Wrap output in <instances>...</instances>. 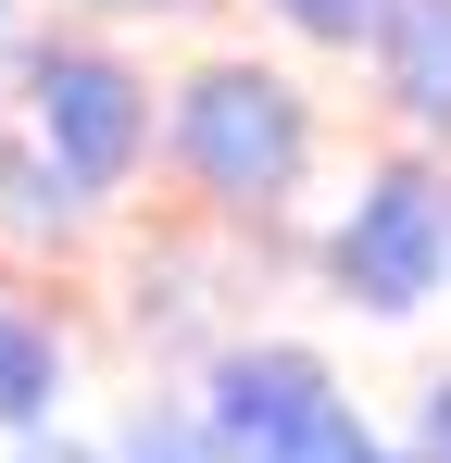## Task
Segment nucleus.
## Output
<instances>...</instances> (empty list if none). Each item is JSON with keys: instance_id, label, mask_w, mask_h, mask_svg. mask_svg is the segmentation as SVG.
I'll return each mask as SVG.
<instances>
[{"instance_id": "1", "label": "nucleus", "mask_w": 451, "mask_h": 463, "mask_svg": "<svg viewBox=\"0 0 451 463\" xmlns=\"http://www.w3.org/2000/svg\"><path fill=\"white\" fill-rule=\"evenodd\" d=\"M188 163L214 175L226 201H264L301 175V100L276 76H201L188 88Z\"/></svg>"}, {"instance_id": "2", "label": "nucleus", "mask_w": 451, "mask_h": 463, "mask_svg": "<svg viewBox=\"0 0 451 463\" xmlns=\"http://www.w3.org/2000/svg\"><path fill=\"white\" fill-rule=\"evenodd\" d=\"M439 263H451V201L427 175H389L364 213H351V238H339V276H351V301H376V313H414L439 288Z\"/></svg>"}, {"instance_id": "3", "label": "nucleus", "mask_w": 451, "mask_h": 463, "mask_svg": "<svg viewBox=\"0 0 451 463\" xmlns=\"http://www.w3.org/2000/svg\"><path fill=\"white\" fill-rule=\"evenodd\" d=\"M38 126H51V151H63L88 188H113V175L139 163V138H150L139 88L113 76L101 51H51V63H38Z\"/></svg>"}, {"instance_id": "10", "label": "nucleus", "mask_w": 451, "mask_h": 463, "mask_svg": "<svg viewBox=\"0 0 451 463\" xmlns=\"http://www.w3.org/2000/svg\"><path fill=\"white\" fill-rule=\"evenodd\" d=\"M301 25H326V38H351V25H376V0H289Z\"/></svg>"}, {"instance_id": "5", "label": "nucleus", "mask_w": 451, "mask_h": 463, "mask_svg": "<svg viewBox=\"0 0 451 463\" xmlns=\"http://www.w3.org/2000/svg\"><path fill=\"white\" fill-rule=\"evenodd\" d=\"M401 88H414V113H451V0L401 13Z\"/></svg>"}, {"instance_id": "7", "label": "nucleus", "mask_w": 451, "mask_h": 463, "mask_svg": "<svg viewBox=\"0 0 451 463\" xmlns=\"http://www.w3.org/2000/svg\"><path fill=\"white\" fill-rule=\"evenodd\" d=\"M38 401H51V338L0 313V413H38Z\"/></svg>"}, {"instance_id": "8", "label": "nucleus", "mask_w": 451, "mask_h": 463, "mask_svg": "<svg viewBox=\"0 0 451 463\" xmlns=\"http://www.w3.org/2000/svg\"><path fill=\"white\" fill-rule=\"evenodd\" d=\"M0 201H13V226H63L75 201H63V175H38L25 151H0Z\"/></svg>"}, {"instance_id": "12", "label": "nucleus", "mask_w": 451, "mask_h": 463, "mask_svg": "<svg viewBox=\"0 0 451 463\" xmlns=\"http://www.w3.org/2000/svg\"><path fill=\"white\" fill-rule=\"evenodd\" d=\"M51 463H75V451H51Z\"/></svg>"}, {"instance_id": "6", "label": "nucleus", "mask_w": 451, "mask_h": 463, "mask_svg": "<svg viewBox=\"0 0 451 463\" xmlns=\"http://www.w3.org/2000/svg\"><path fill=\"white\" fill-rule=\"evenodd\" d=\"M264 463H376V451H364V426H351V413H326V401H313L289 439H264Z\"/></svg>"}, {"instance_id": "11", "label": "nucleus", "mask_w": 451, "mask_h": 463, "mask_svg": "<svg viewBox=\"0 0 451 463\" xmlns=\"http://www.w3.org/2000/svg\"><path fill=\"white\" fill-rule=\"evenodd\" d=\"M427 426H439V463H451V388H439V413H427Z\"/></svg>"}, {"instance_id": "9", "label": "nucleus", "mask_w": 451, "mask_h": 463, "mask_svg": "<svg viewBox=\"0 0 451 463\" xmlns=\"http://www.w3.org/2000/svg\"><path fill=\"white\" fill-rule=\"evenodd\" d=\"M126 451H139V463H214V439H201L188 413H139V426H126Z\"/></svg>"}, {"instance_id": "4", "label": "nucleus", "mask_w": 451, "mask_h": 463, "mask_svg": "<svg viewBox=\"0 0 451 463\" xmlns=\"http://www.w3.org/2000/svg\"><path fill=\"white\" fill-rule=\"evenodd\" d=\"M214 401H226V439L264 451V439H289L301 413H313V364H301V351H251V364L214 376Z\"/></svg>"}]
</instances>
